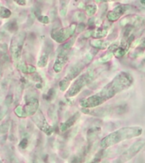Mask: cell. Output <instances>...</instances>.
Masks as SVG:
<instances>
[{"label":"cell","instance_id":"obj_1","mask_svg":"<svg viewBox=\"0 0 145 163\" xmlns=\"http://www.w3.org/2000/svg\"><path fill=\"white\" fill-rule=\"evenodd\" d=\"M133 83V78L127 71H121L117 74L108 84L99 93L81 100V105L83 108H94L102 105L117 93L130 88Z\"/></svg>","mask_w":145,"mask_h":163},{"label":"cell","instance_id":"obj_2","mask_svg":"<svg viewBox=\"0 0 145 163\" xmlns=\"http://www.w3.org/2000/svg\"><path fill=\"white\" fill-rule=\"evenodd\" d=\"M143 129L140 127H125L107 135L101 140L100 145L103 149H106L110 146H113L123 140H127L132 138L140 136Z\"/></svg>","mask_w":145,"mask_h":163},{"label":"cell","instance_id":"obj_3","mask_svg":"<svg viewBox=\"0 0 145 163\" xmlns=\"http://www.w3.org/2000/svg\"><path fill=\"white\" fill-rule=\"evenodd\" d=\"M93 56H94V54L90 52V53L86 55L85 58H83L82 60H80L79 62H77L76 64L73 66L71 68L70 71L68 72L67 76H66V77L65 78V79H63L62 82H60V89H61V90H65V89L68 87L70 82H71L72 79L76 78L77 76H79V74L82 71V70H83L87 66H88V65L91 63Z\"/></svg>","mask_w":145,"mask_h":163},{"label":"cell","instance_id":"obj_4","mask_svg":"<svg viewBox=\"0 0 145 163\" xmlns=\"http://www.w3.org/2000/svg\"><path fill=\"white\" fill-rule=\"evenodd\" d=\"M95 76V70H93V69L92 70H88L84 74L81 75L76 79V81L75 82L74 84L72 85V87L70 89V90L68 91L66 95L68 97H72V96H75L76 94H77L78 93H80L81 89H83L84 87H86V86L88 85V83H90L94 79Z\"/></svg>","mask_w":145,"mask_h":163},{"label":"cell","instance_id":"obj_5","mask_svg":"<svg viewBox=\"0 0 145 163\" xmlns=\"http://www.w3.org/2000/svg\"><path fill=\"white\" fill-rule=\"evenodd\" d=\"M145 146L144 138H139L135 141L126 151H124L120 157L116 160V163H126L132 157H134L140 150Z\"/></svg>","mask_w":145,"mask_h":163},{"label":"cell","instance_id":"obj_6","mask_svg":"<svg viewBox=\"0 0 145 163\" xmlns=\"http://www.w3.org/2000/svg\"><path fill=\"white\" fill-rule=\"evenodd\" d=\"M75 30H76V25H72L66 29L58 30L54 33H53V38L56 40L57 42H60V43L64 42L65 40L69 38L74 33Z\"/></svg>","mask_w":145,"mask_h":163},{"label":"cell","instance_id":"obj_7","mask_svg":"<svg viewBox=\"0 0 145 163\" xmlns=\"http://www.w3.org/2000/svg\"><path fill=\"white\" fill-rule=\"evenodd\" d=\"M127 7L124 6V5L116 6L115 9H113L112 10L110 11L109 14H107L108 20L110 21V22H116L122 14H124V13L127 10Z\"/></svg>","mask_w":145,"mask_h":163},{"label":"cell","instance_id":"obj_8","mask_svg":"<svg viewBox=\"0 0 145 163\" xmlns=\"http://www.w3.org/2000/svg\"><path fill=\"white\" fill-rule=\"evenodd\" d=\"M79 116H80V114L79 113H76L73 116V117H71V118H70L69 120L65 122V123H64V124L62 125V128H61V129H62V131H65V130H66L67 128H69L70 127H71L72 125L74 124L75 121L77 120L78 118H79Z\"/></svg>","mask_w":145,"mask_h":163},{"label":"cell","instance_id":"obj_9","mask_svg":"<svg viewBox=\"0 0 145 163\" xmlns=\"http://www.w3.org/2000/svg\"><path fill=\"white\" fill-rule=\"evenodd\" d=\"M92 45L94 48H99V49H104L109 45V43L102 41V40H95L92 42Z\"/></svg>","mask_w":145,"mask_h":163},{"label":"cell","instance_id":"obj_10","mask_svg":"<svg viewBox=\"0 0 145 163\" xmlns=\"http://www.w3.org/2000/svg\"><path fill=\"white\" fill-rule=\"evenodd\" d=\"M96 11H97V7H96V5H94V4H90V5H88L87 7V13H88V15L94 14L96 13Z\"/></svg>","mask_w":145,"mask_h":163},{"label":"cell","instance_id":"obj_11","mask_svg":"<svg viewBox=\"0 0 145 163\" xmlns=\"http://www.w3.org/2000/svg\"><path fill=\"white\" fill-rule=\"evenodd\" d=\"M106 33L107 30H99L94 35H92V37L96 38H103V37H104V36L106 35Z\"/></svg>","mask_w":145,"mask_h":163},{"label":"cell","instance_id":"obj_12","mask_svg":"<svg viewBox=\"0 0 145 163\" xmlns=\"http://www.w3.org/2000/svg\"><path fill=\"white\" fill-rule=\"evenodd\" d=\"M111 58H112V53H109L107 54L105 56L102 57V58L99 60V61H100V62H106L108 60H110Z\"/></svg>","mask_w":145,"mask_h":163},{"label":"cell","instance_id":"obj_13","mask_svg":"<svg viewBox=\"0 0 145 163\" xmlns=\"http://www.w3.org/2000/svg\"><path fill=\"white\" fill-rule=\"evenodd\" d=\"M47 60H48V55H43L41 58V60H40V62L38 63V66H40L41 65H42V62H43V66L47 64Z\"/></svg>","mask_w":145,"mask_h":163},{"label":"cell","instance_id":"obj_14","mask_svg":"<svg viewBox=\"0 0 145 163\" xmlns=\"http://www.w3.org/2000/svg\"><path fill=\"white\" fill-rule=\"evenodd\" d=\"M27 145V140L26 139H23L22 141V143L20 144V146L22 147V149H25V147Z\"/></svg>","mask_w":145,"mask_h":163},{"label":"cell","instance_id":"obj_15","mask_svg":"<svg viewBox=\"0 0 145 163\" xmlns=\"http://www.w3.org/2000/svg\"><path fill=\"white\" fill-rule=\"evenodd\" d=\"M142 4H145V2H143H143H142Z\"/></svg>","mask_w":145,"mask_h":163}]
</instances>
